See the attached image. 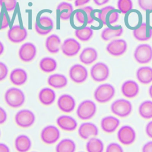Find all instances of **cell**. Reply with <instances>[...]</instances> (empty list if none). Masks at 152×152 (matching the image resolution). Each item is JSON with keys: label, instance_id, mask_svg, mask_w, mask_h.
Instances as JSON below:
<instances>
[{"label": "cell", "instance_id": "48", "mask_svg": "<svg viewBox=\"0 0 152 152\" xmlns=\"http://www.w3.org/2000/svg\"><path fill=\"white\" fill-rule=\"evenodd\" d=\"M89 1L90 0H75L74 4L76 7H79L87 4Z\"/></svg>", "mask_w": 152, "mask_h": 152}, {"label": "cell", "instance_id": "18", "mask_svg": "<svg viewBox=\"0 0 152 152\" xmlns=\"http://www.w3.org/2000/svg\"><path fill=\"white\" fill-rule=\"evenodd\" d=\"M119 119L117 117L112 115L103 117L100 121L102 129L108 134H111L115 132L119 127Z\"/></svg>", "mask_w": 152, "mask_h": 152}, {"label": "cell", "instance_id": "44", "mask_svg": "<svg viewBox=\"0 0 152 152\" xmlns=\"http://www.w3.org/2000/svg\"><path fill=\"white\" fill-rule=\"evenodd\" d=\"M7 113L6 110L0 106V125L4 124L7 120Z\"/></svg>", "mask_w": 152, "mask_h": 152}, {"label": "cell", "instance_id": "37", "mask_svg": "<svg viewBox=\"0 0 152 152\" xmlns=\"http://www.w3.org/2000/svg\"><path fill=\"white\" fill-rule=\"evenodd\" d=\"M93 34V30L89 27H84L75 30V36L81 41L86 42L89 40Z\"/></svg>", "mask_w": 152, "mask_h": 152}, {"label": "cell", "instance_id": "36", "mask_svg": "<svg viewBox=\"0 0 152 152\" xmlns=\"http://www.w3.org/2000/svg\"><path fill=\"white\" fill-rule=\"evenodd\" d=\"M40 69L46 73H50L54 71L57 67L56 61L50 57H45L42 58L39 62Z\"/></svg>", "mask_w": 152, "mask_h": 152}, {"label": "cell", "instance_id": "51", "mask_svg": "<svg viewBox=\"0 0 152 152\" xmlns=\"http://www.w3.org/2000/svg\"><path fill=\"white\" fill-rule=\"evenodd\" d=\"M148 94H149V96H150V97L152 99V85H151L149 87Z\"/></svg>", "mask_w": 152, "mask_h": 152}, {"label": "cell", "instance_id": "52", "mask_svg": "<svg viewBox=\"0 0 152 152\" xmlns=\"http://www.w3.org/2000/svg\"><path fill=\"white\" fill-rule=\"evenodd\" d=\"M0 137H1V131H0Z\"/></svg>", "mask_w": 152, "mask_h": 152}, {"label": "cell", "instance_id": "13", "mask_svg": "<svg viewBox=\"0 0 152 152\" xmlns=\"http://www.w3.org/2000/svg\"><path fill=\"white\" fill-rule=\"evenodd\" d=\"M57 105L60 110L64 113H70L72 112L76 106V102L74 97L69 94H63L61 95L58 100Z\"/></svg>", "mask_w": 152, "mask_h": 152}, {"label": "cell", "instance_id": "23", "mask_svg": "<svg viewBox=\"0 0 152 152\" xmlns=\"http://www.w3.org/2000/svg\"><path fill=\"white\" fill-rule=\"evenodd\" d=\"M39 102L45 106L53 104L56 99L55 92L50 88L45 87L42 88L38 94Z\"/></svg>", "mask_w": 152, "mask_h": 152}, {"label": "cell", "instance_id": "19", "mask_svg": "<svg viewBox=\"0 0 152 152\" xmlns=\"http://www.w3.org/2000/svg\"><path fill=\"white\" fill-rule=\"evenodd\" d=\"M56 124L59 128L66 131H74L78 126L77 121L71 116L62 115L56 119Z\"/></svg>", "mask_w": 152, "mask_h": 152}, {"label": "cell", "instance_id": "47", "mask_svg": "<svg viewBox=\"0 0 152 152\" xmlns=\"http://www.w3.org/2000/svg\"><path fill=\"white\" fill-rule=\"evenodd\" d=\"M0 152H10L8 145L5 143L0 142Z\"/></svg>", "mask_w": 152, "mask_h": 152}, {"label": "cell", "instance_id": "3", "mask_svg": "<svg viewBox=\"0 0 152 152\" xmlns=\"http://www.w3.org/2000/svg\"><path fill=\"white\" fill-rule=\"evenodd\" d=\"M110 110L113 114L120 118L128 116L132 112L131 102L125 99H118L114 100L110 105Z\"/></svg>", "mask_w": 152, "mask_h": 152}, {"label": "cell", "instance_id": "24", "mask_svg": "<svg viewBox=\"0 0 152 152\" xmlns=\"http://www.w3.org/2000/svg\"><path fill=\"white\" fill-rule=\"evenodd\" d=\"M14 147L18 152H28L31 147V140L27 135H19L15 139Z\"/></svg>", "mask_w": 152, "mask_h": 152}, {"label": "cell", "instance_id": "4", "mask_svg": "<svg viewBox=\"0 0 152 152\" xmlns=\"http://www.w3.org/2000/svg\"><path fill=\"white\" fill-rule=\"evenodd\" d=\"M97 111V106L94 102L86 99L78 104L77 109V115L81 120H88L92 118Z\"/></svg>", "mask_w": 152, "mask_h": 152}, {"label": "cell", "instance_id": "8", "mask_svg": "<svg viewBox=\"0 0 152 152\" xmlns=\"http://www.w3.org/2000/svg\"><path fill=\"white\" fill-rule=\"evenodd\" d=\"M91 78L96 82H102L107 79L109 75V69L103 62L95 64L90 69Z\"/></svg>", "mask_w": 152, "mask_h": 152}, {"label": "cell", "instance_id": "10", "mask_svg": "<svg viewBox=\"0 0 152 152\" xmlns=\"http://www.w3.org/2000/svg\"><path fill=\"white\" fill-rule=\"evenodd\" d=\"M98 18L103 25L112 24L119 18V13L112 6H107L101 9L98 14Z\"/></svg>", "mask_w": 152, "mask_h": 152}, {"label": "cell", "instance_id": "32", "mask_svg": "<svg viewBox=\"0 0 152 152\" xmlns=\"http://www.w3.org/2000/svg\"><path fill=\"white\" fill-rule=\"evenodd\" d=\"M61 45V39L56 34L49 36L46 40L45 46L49 52L56 53L58 52Z\"/></svg>", "mask_w": 152, "mask_h": 152}, {"label": "cell", "instance_id": "27", "mask_svg": "<svg viewBox=\"0 0 152 152\" xmlns=\"http://www.w3.org/2000/svg\"><path fill=\"white\" fill-rule=\"evenodd\" d=\"M136 77L141 84H150L152 82V68L147 66L139 68L136 72Z\"/></svg>", "mask_w": 152, "mask_h": 152}, {"label": "cell", "instance_id": "11", "mask_svg": "<svg viewBox=\"0 0 152 152\" xmlns=\"http://www.w3.org/2000/svg\"><path fill=\"white\" fill-rule=\"evenodd\" d=\"M71 80L77 84L84 83L88 77V71L85 66L80 64L72 65L69 71Z\"/></svg>", "mask_w": 152, "mask_h": 152}, {"label": "cell", "instance_id": "22", "mask_svg": "<svg viewBox=\"0 0 152 152\" xmlns=\"http://www.w3.org/2000/svg\"><path fill=\"white\" fill-rule=\"evenodd\" d=\"M93 9L91 7H86L79 9L75 13L77 21L80 24H91L94 21Z\"/></svg>", "mask_w": 152, "mask_h": 152}, {"label": "cell", "instance_id": "28", "mask_svg": "<svg viewBox=\"0 0 152 152\" xmlns=\"http://www.w3.org/2000/svg\"><path fill=\"white\" fill-rule=\"evenodd\" d=\"M97 58V52L93 48H86L81 52L79 59L80 61L86 65H90L93 63Z\"/></svg>", "mask_w": 152, "mask_h": 152}, {"label": "cell", "instance_id": "16", "mask_svg": "<svg viewBox=\"0 0 152 152\" xmlns=\"http://www.w3.org/2000/svg\"><path fill=\"white\" fill-rule=\"evenodd\" d=\"M53 27L52 19L48 17H42L35 23L34 27L36 32L42 36H45L50 33Z\"/></svg>", "mask_w": 152, "mask_h": 152}, {"label": "cell", "instance_id": "17", "mask_svg": "<svg viewBox=\"0 0 152 152\" xmlns=\"http://www.w3.org/2000/svg\"><path fill=\"white\" fill-rule=\"evenodd\" d=\"M81 49L80 44L74 39H66L61 46L62 53L66 56L71 57L76 55Z\"/></svg>", "mask_w": 152, "mask_h": 152}, {"label": "cell", "instance_id": "39", "mask_svg": "<svg viewBox=\"0 0 152 152\" xmlns=\"http://www.w3.org/2000/svg\"><path fill=\"white\" fill-rule=\"evenodd\" d=\"M16 0H0V6L4 7L8 11H13L16 7Z\"/></svg>", "mask_w": 152, "mask_h": 152}, {"label": "cell", "instance_id": "5", "mask_svg": "<svg viewBox=\"0 0 152 152\" xmlns=\"http://www.w3.org/2000/svg\"><path fill=\"white\" fill-rule=\"evenodd\" d=\"M15 124L20 127L27 128L31 126L35 121L36 116L30 109H23L18 110L14 116Z\"/></svg>", "mask_w": 152, "mask_h": 152}, {"label": "cell", "instance_id": "26", "mask_svg": "<svg viewBox=\"0 0 152 152\" xmlns=\"http://www.w3.org/2000/svg\"><path fill=\"white\" fill-rule=\"evenodd\" d=\"M10 79L14 85L21 86L27 81V74L22 68H15L11 72Z\"/></svg>", "mask_w": 152, "mask_h": 152}, {"label": "cell", "instance_id": "20", "mask_svg": "<svg viewBox=\"0 0 152 152\" xmlns=\"http://www.w3.org/2000/svg\"><path fill=\"white\" fill-rule=\"evenodd\" d=\"M8 39L12 43H18L26 39L27 36L26 30L19 25L14 26L7 33Z\"/></svg>", "mask_w": 152, "mask_h": 152}, {"label": "cell", "instance_id": "12", "mask_svg": "<svg viewBox=\"0 0 152 152\" xmlns=\"http://www.w3.org/2000/svg\"><path fill=\"white\" fill-rule=\"evenodd\" d=\"M99 134V129L96 124L91 122L82 123L78 128V134L84 140H88L96 137Z\"/></svg>", "mask_w": 152, "mask_h": 152}, {"label": "cell", "instance_id": "43", "mask_svg": "<svg viewBox=\"0 0 152 152\" xmlns=\"http://www.w3.org/2000/svg\"><path fill=\"white\" fill-rule=\"evenodd\" d=\"M8 71V69L7 65L4 63L0 62V81L4 80L7 77Z\"/></svg>", "mask_w": 152, "mask_h": 152}, {"label": "cell", "instance_id": "7", "mask_svg": "<svg viewBox=\"0 0 152 152\" xmlns=\"http://www.w3.org/2000/svg\"><path fill=\"white\" fill-rule=\"evenodd\" d=\"M117 138L122 144L129 145L135 141L136 132L131 126L125 125L121 126L118 131Z\"/></svg>", "mask_w": 152, "mask_h": 152}, {"label": "cell", "instance_id": "33", "mask_svg": "<svg viewBox=\"0 0 152 152\" xmlns=\"http://www.w3.org/2000/svg\"><path fill=\"white\" fill-rule=\"evenodd\" d=\"M87 152H103V142L96 137H92L88 140L86 145Z\"/></svg>", "mask_w": 152, "mask_h": 152}, {"label": "cell", "instance_id": "42", "mask_svg": "<svg viewBox=\"0 0 152 152\" xmlns=\"http://www.w3.org/2000/svg\"><path fill=\"white\" fill-rule=\"evenodd\" d=\"M9 26V21L6 14L0 12V30L5 29Z\"/></svg>", "mask_w": 152, "mask_h": 152}, {"label": "cell", "instance_id": "9", "mask_svg": "<svg viewBox=\"0 0 152 152\" xmlns=\"http://www.w3.org/2000/svg\"><path fill=\"white\" fill-rule=\"evenodd\" d=\"M135 61L141 64L148 63L152 59V48L147 44H141L138 46L134 52Z\"/></svg>", "mask_w": 152, "mask_h": 152}, {"label": "cell", "instance_id": "53", "mask_svg": "<svg viewBox=\"0 0 152 152\" xmlns=\"http://www.w3.org/2000/svg\"><path fill=\"white\" fill-rule=\"evenodd\" d=\"M31 152H36V151H31Z\"/></svg>", "mask_w": 152, "mask_h": 152}, {"label": "cell", "instance_id": "40", "mask_svg": "<svg viewBox=\"0 0 152 152\" xmlns=\"http://www.w3.org/2000/svg\"><path fill=\"white\" fill-rule=\"evenodd\" d=\"M105 152H124V151L119 144L112 142L107 145Z\"/></svg>", "mask_w": 152, "mask_h": 152}, {"label": "cell", "instance_id": "46", "mask_svg": "<svg viewBox=\"0 0 152 152\" xmlns=\"http://www.w3.org/2000/svg\"><path fill=\"white\" fill-rule=\"evenodd\" d=\"M145 131L147 135L152 138V120L147 123L145 128Z\"/></svg>", "mask_w": 152, "mask_h": 152}, {"label": "cell", "instance_id": "30", "mask_svg": "<svg viewBox=\"0 0 152 152\" xmlns=\"http://www.w3.org/2000/svg\"><path fill=\"white\" fill-rule=\"evenodd\" d=\"M122 27L119 25H117L113 27L104 28L101 33V37L103 40L107 41L113 38L119 37L122 34Z\"/></svg>", "mask_w": 152, "mask_h": 152}, {"label": "cell", "instance_id": "15", "mask_svg": "<svg viewBox=\"0 0 152 152\" xmlns=\"http://www.w3.org/2000/svg\"><path fill=\"white\" fill-rule=\"evenodd\" d=\"M36 48L34 44L27 42L21 45L18 50L20 59L25 62L31 61L36 56Z\"/></svg>", "mask_w": 152, "mask_h": 152}, {"label": "cell", "instance_id": "35", "mask_svg": "<svg viewBox=\"0 0 152 152\" xmlns=\"http://www.w3.org/2000/svg\"><path fill=\"white\" fill-rule=\"evenodd\" d=\"M140 116L145 119H152V100H145L142 102L138 107Z\"/></svg>", "mask_w": 152, "mask_h": 152}, {"label": "cell", "instance_id": "31", "mask_svg": "<svg viewBox=\"0 0 152 152\" xmlns=\"http://www.w3.org/2000/svg\"><path fill=\"white\" fill-rule=\"evenodd\" d=\"M76 144L74 140L70 138L61 140L56 145V152H75Z\"/></svg>", "mask_w": 152, "mask_h": 152}, {"label": "cell", "instance_id": "34", "mask_svg": "<svg viewBox=\"0 0 152 152\" xmlns=\"http://www.w3.org/2000/svg\"><path fill=\"white\" fill-rule=\"evenodd\" d=\"M57 14L62 20H68L70 18L73 11L72 6L71 4L63 2L57 7Z\"/></svg>", "mask_w": 152, "mask_h": 152}, {"label": "cell", "instance_id": "14", "mask_svg": "<svg viewBox=\"0 0 152 152\" xmlns=\"http://www.w3.org/2000/svg\"><path fill=\"white\" fill-rule=\"evenodd\" d=\"M127 49V43L124 39H116L110 42L106 46V50L112 56L122 55Z\"/></svg>", "mask_w": 152, "mask_h": 152}, {"label": "cell", "instance_id": "41", "mask_svg": "<svg viewBox=\"0 0 152 152\" xmlns=\"http://www.w3.org/2000/svg\"><path fill=\"white\" fill-rule=\"evenodd\" d=\"M140 7L144 11L152 10V0H138Z\"/></svg>", "mask_w": 152, "mask_h": 152}, {"label": "cell", "instance_id": "45", "mask_svg": "<svg viewBox=\"0 0 152 152\" xmlns=\"http://www.w3.org/2000/svg\"><path fill=\"white\" fill-rule=\"evenodd\" d=\"M142 152H152V141L145 142L142 147Z\"/></svg>", "mask_w": 152, "mask_h": 152}, {"label": "cell", "instance_id": "49", "mask_svg": "<svg viewBox=\"0 0 152 152\" xmlns=\"http://www.w3.org/2000/svg\"><path fill=\"white\" fill-rule=\"evenodd\" d=\"M93 1H94V2L97 5L100 6V5H103L107 3L109 0H93Z\"/></svg>", "mask_w": 152, "mask_h": 152}, {"label": "cell", "instance_id": "1", "mask_svg": "<svg viewBox=\"0 0 152 152\" xmlns=\"http://www.w3.org/2000/svg\"><path fill=\"white\" fill-rule=\"evenodd\" d=\"M4 100L10 107L18 108L24 103L26 97L24 92L21 89L11 87L5 91Z\"/></svg>", "mask_w": 152, "mask_h": 152}, {"label": "cell", "instance_id": "6", "mask_svg": "<svg viewBox=\"0 0 152 152\" xmlns=\"http://www.w3.org/2000/svg\"><path fill=\"white\" fill-rule=\"evenodd\" d=\"M61 136L60 131L58 127L53 125L45 126L41 131L40 138L46 144H53L56 142Z\"/></svg>", "mask_w": 152, "mask_h": 152}, {"label": "cell", "instance_id": "2", "mask_svg": "<svg viewBox=\"0 0 152 152\" xmlns=\"http://www.w3.org/2000/svg\"><path fill=\"white\" fill-rule=\"evenodd\" d=\"M115 94L114 87L109 83L99 85L94 91L95 100L100 103H105L113 99Z\"/></svg>", "mask_w": 152, "mask_h": 152}, {"label": "cell", "instance_id": "54", "mask_svg": "<svg viewBox=\"0 0 152 152\" xmlns=\"http://www.w3.org/2000/svg\"><path fill=\"white\" fill-rule=\"evenodd\" d=\"M79 152H84V151H79Z\"/></svg>", "mask_w": 152, "mask_h": 152}, {"label": "cell", "instance_id": "21", "mask_svg": "<svg viewBox=\"0 0 152 152\" xmlns=\"http://www.w3.org/2000/svg\"><path fill=\"white\" fill-rule=\"evenodd\" d=\"M122 94L128 99L136 97L139 93V86L133 80L125 81L121 86Z\"/></svg>", "mask_w": 152, "mask_h": 152}, {"label": "cell", "instance_id": "25", "mask_svg": "<svg viewBox=\"0 0 152 152\" xmlns=\"http://www.w3.org/2000/svg\"><path fill=\"white\" fill-rule=\"evenodd\" d=\"M133 35L139 41H147L152 37V30L146 23H142L133 31Z\"/></svg>", "mask_w": 152, "mask_h": 152}, {"label": "cell", "instance_id": "38", "mask_svg": "<svg viewBox=\"0 0 152 152\" xmlns=\"http://www.w3.org/2000/svg\"><path fill=\"white\" fill-rule=\"evenodd\" d=\"M118 8L123 14H126L132 8V2L131 0H118Z\"/></svg>", "mask_w": 152, "mask_h": 152}, {"label": "cell", "instance_id": "55", "mask_svg": "<svg viewBox=\"0 0 152 152\" xmlns=\"http://www.w3.org/2000/svg\"><path fill=\"white\" fill-rule=\"evenodd\" d=\"M68 1H71V0H68Z\"/></svg>", "mask_w": 152, "mask_h": 152}, {"label": "cell", "instance_id": "29", "mask_svg": "<svg viewBox=\"0 0 152 152\" xmlns=\"http://www.w3.org/2000/svg\"><path fill=\"white\" fill-rule=\"evenodd\" d=\"M48 84L55 88H62L65 87L68 84L66 77L60 74H54L50 75L48 78Z\"/></svg>", "mask_w": 152, "mask_h": 152}, {"label": "cell", "instance_id": "50", "mask_svg": "<svg viewBox=\"0 0 152 152\" xmlns=\"http://www.w3.org/2000/svg\"><path fill=\"white\" fill-rule=\"evenodd\" d=\"M4 50V45L3 44L0 42V55L2 54Z\"/></svg>", "mask_w": 152, "mask_h": 152}]
</instances>
